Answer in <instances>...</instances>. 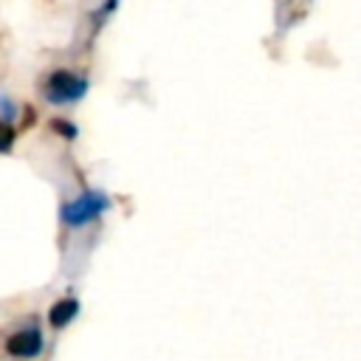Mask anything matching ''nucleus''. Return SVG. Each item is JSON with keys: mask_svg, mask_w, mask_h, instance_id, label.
Returning <instances> with one entry per match:
<instances>
[{"mask_svg": "<svg viewBox=\"0 0 361 361\" xmlns=\"http://www.w3.org/2000/svg\"><path fill=\"white\" fill-rule=\"evenodd\" d=\"M107 209H110V197L107 195H102V192H82L79 197H73V200H68L62 206V220L71 228H82L90 220H96L99 214H104Z\"/></svg>", "mask_w": 361, "mask_h": 361, "instance_id": "1", "label": "nucleus"}, {"mask_svg": "<svg viewBox=\"0 0 361 361\" xmlns=\"http://www.w3.org/2000/svg\"><path fill=\"white\" fill-rule=\"evenodd\" d=\"M42 93H45V99L51 104H71V102H79L87 93V79L79 76V73H73V71L59 68V71H54L48 76Z\"/></svg>", "mask_w": 361, "mask_h": 361, "instance_id": "2", "label": "nucleus"}, {"mask_svg": "<svg viewBox=\"0 0 361 361\" xmlns=\"http://www.w3.org/2000/svg\"><path fill=\"white\" fill-rule=\"evenodd\" d=\"M39 350H42V333H39V327L17 330L6 341V353L14 355V358H34V355H39Z\"/></svg>", "mask_w": 361, "mask_h": 361, "instance_id": "3", "label": "nucleus"}, {"mask_svg": "<svg viewBox=\"0 0 361 361\" xmlns=\"http://www.w3.org/2000/svg\"><path fill=\"white\" fill-rule=\"evenodd\" d=\"M76 313H79V302L76 299H59L48 310V324L56 327V330L59 327H68V322H73Z\"/></svg>", "mask_w": 361, "mask_h": 361, "instance_id": "4", "label": "nucleus"}, {"mask_svg": "<svg viewBox=\"0 0 361 361\" xmlns=\"http://www.w3.org/2000/svg\"><path fill=\"white\" fill-rule=\"evenodd\" d=\"M11 147H14V130L6 121H0V152H8Z\"/></svg>", "mask_w": 361, "mask_h": 361, "instance_id": "5", "label": "nucleus"}, {"mask_svg": "<svg viewBox=\"0 0 361 361\" xmlns=\"http://www.w3.org/2000/svg\"><path fill=\"white\" fill-rule=\"evenodd\" d=\"M51 127L56 130V133H62V138H76V127L71 124V121H51Z\"/></svg>", "mask_w": 361, "mask_h": 361, "instance_id": "6", "label": "nucleus"}]
</instances>
